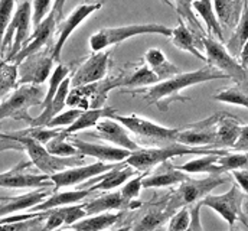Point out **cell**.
<instances>
[{"label": "cell", "mask_w": 248, "mask_h": 231, "mask_svg": "<svg viewBox=\"0 0 248 231\" xmlns=\"http://www.w3.org/2000/svg\"><path fill=\"white\" fill-rule=\"evenodd\" d=\"M238 62H240V65L248 71V41L244 44V47H243V50H241V52H240V55H238Z\"/></svg>", "instance_id": "55"}, {"label": "cell", "mask_w": 248, "mask_h": 231, "mask_svg": "<svg viewBox=\"0 0 248 231\" xmlns=\"http://www.w3.org/2000/svg\"><path fill=\"white\" fill-rule=\"evenodd\" d=\"M243 124L241 121L228 115V113H219L218 127H217V148L228 149L232 148L241 133Z\"/></svg>", "instance_id": "27"}, {"label": "cell", "mask_w": 248, "mask_h": 231, "mask_svg": "<svg viewBox=\"0 0 248 231\" xmlns=\"http://www.w3.org/2000/svg\"><path fill=\"white\" fill-rule=\"evenodd\" d=\"M214 100L248 109V81L244 84H235L219 90L214 96Z\"/></svg>", "instance_id": "37"}, {"label": "cell", "mask_w": 248, "mask_h": 231, "mask_svg": "<svg viewBox=\"0 0 248 231\" xmlns=\"http://www.w3.org/2000/svg\"><path fill=\"white\" fill-rule=\"evenodd\" d=\"M93 191L90 188L87 189H74V191H65V192H54L52 195L46 197L41 204L35 205L33 208H31L32 213H42V211H49L54 208H60V207H68V205H74L82 199H85Z\"/></svg>", "instance_id": "25"}, {"label": "cell", "mask_w": 248, "mask_h": 231, "mask_svg": "<svg viewBox=\"0 0 248 231\" xmlns=\"http://www.w3.org/2000/svg\"><path fill=\"white\" fill-rule=\"evenodd\" d=\"M165 4H168V6H170V7H173V1L172 0H162Z\"/></svg>", "instance_id": "58"}, {"label": "cell", "mask_w": 248, "mask_h": 231, "mask_svg": "<svg viewBox=\"0 0 248 231\" xmlns=\"http://www.w3.org/2000/svg\"><path fill=\"white\" fill-rule=\"evenodd\" d=\"M104 6V0L100 1H93V3H82L79 6H77L74 9V12H71V15L63 20L60 26L58 31V38L55 45L51 50V57L54 58V61H60L61 52L65 42L68 41V38L71 36V33L85 20L88 19L94 12H98L101 7Z\"/></svg>", "instance_id": "14"}, {"label": "cell", "mask_w": 248, "mask_h": 231, "mask_svg": "<svg viewBox=\"0 0 248 231\" xmlns=\"http://www.w3.org/2000/svg\"><path fill=\"white\" fill-rule=\"evenodd\" d=\"M160 82L156 74L146 64H133L131 69L122 71V88H141Z\"/></svg>", "instance_id": "29"}, {"label": "cell", "mask_w": 248, "mask_h": 231, "mask_svg": "<svg viewBox=\"0 0 248 231\" xmlns=\"http://www.w3.org/2000/svg\"><path fill=\"white\" fill-rule=\"evenodd\" d=\"M1 137L19 142L22 145V148L28 152V155L31 158V162L44 175H48V176L57 172H61V171H65V169L72 168V166H78L82 162V158H84L82 155L72 156V158H58V156H54V155H51L46 150V148L44 145L35 142L33 139H31L28 136L19 134V133L1 134Z\"/></svg>", "instance_id": "4"}, {"label": "cell", "mask_w": 248, "mask_h": 231, "mask_svg": "<svg viewBox=\"0 0 248 231\" xmlns=\"http://www.w3.org/2000/svg\"><path fill=\"white\" fill-rule=\"evenodd\" d=\"M69 90H71V78L66 77L62 81V84L60 85L55 97L52 99L51 104L46 109H44L42 113L38 116V117H35V118L31 120V123H29L31 127H45L51 118H54L55 116L60 115L62 112V109L66 106V97L69 94Z\"/></svg>", "instance_id": "28"}, {"label": "cell", "mask_w": 248, "mask_h": 231, "mask_svg": "<svg viewBox=\"0 0 248 231\" xmlns=\"http://www.w3.org/2000/svg\"><path fill=\"white\" fill-rule=\"evenodd\" d=\"M244 195L246 194L235 183L230 188V191H227L222 195H211V194L206 195L201 201V205L214 210L217 214H219L228 223L230 227L235 226L237 220H240L248 229V223L246 220L244 211H243Z\"/></svg>", "instance_id": "10"}, {"label": "cell", "mask_w": 248, "mask_h": 231, "mask_svg": "<svg viewBox=\"0 0 248 231\" xmlns=\"http://www.w3.org/2000/svg\"><path fill=\"white\" fill-rule=\"evenodd\" d=\"M192 9H193V12L196 15H199L202 17L203 23L206 25L208 35L211 38H214V39L217 38V41H219L222 44V41H224V31H222V26L218 22V17L215 15L212 0H193Z\"/></svg>", "instance_id": "31"}, {"label": "cell", "mask_w": 248, "mask_h": 231, "mask_svg": "<svg viewBox=\"0 0 248 231\" xmlns=\"http://www.w3.org/2000/svg\"><path fill=\"white\" fill-rule=\"evenodd\" d=\"M111 118H114L116 121L123 124L130 133L143 139L147 143L163 145V146L176 143L179 129L165 127V126H160V124H157L149 118H144V117H140L137 115H114Z\"/></svg>", "instance_id": "7"}, {"label": "cell", "mask_w": 248, "mask_h": 231, "mask_svg": "<svg viewBox=\"0 0 248 231\" xmlns=\"http://www.w3.org/2000/svg\"><path fill=\"white\" fill-rule=\"evenodd\" d=\"M248 41V3H244V9L241 13V17L237 23V26L234 28V32L231 35V38L228 39L225 48L230 52V55L234 58H238L244 44Z\"/></svg>", "instance_id": "36"}, {"label": "cell", "mask_w": 248, "mask_h": 231, "mask_svg": "<svg viewBox=\"0 0 248 231\" xmlns=\"http://www.w3.org/2000/svg\"><path fill=\"white\" fill-rule=\"evenodd\" d=\"M52 66H54L52 57H46V55L36 57L35 54L32 57L26 58L17 65V68L20 69L19 77H17V85H22V84L39 85L45 82L51 75Z\"/></svg>", "instance_id": "18"}, {"label": "cell", "mask_w": 248, "mask_h": 231, "mask_svg": "<svg viewBox=\"0 0 248 231\" xmlns=\"http://www.w3.org/2000/svg\"><path fill=\"white\" fill-rule=\"evenodd\" d=\"M51 0H33L32 3V25L36 28L49 13Z\"/></svg>", "instance_id": "51"}, {"label": "cell", "mask_w": 248, "mask_h": 231, "mask_svg": "<svg viewBox=\"0 0 248 231\" xmlns=\"http://www.w3.org/2000/svg\"><path fill=\"white\" fill-rule=\"evenodd\" d=\"M117 164H106V162H95L84 166H72L61 172L49 175V181L55 185V192L61 188L75 186L79 183H85L87 181L97 178L103 173L111 171Z\"/></svg>", "instance_id": "13"}, {"label": "cell", "mask_w": 248, "mask_h": 231, "mask_svg": "<svg viewBox=\"0 0 248 231\" xmlns=\"http://www.w3.org/2000/svg\"><path fill=\"white\" fill-rule=\"evenodd\" d=\"M91 134L100 137L101 140H104L107 143H111L117 148H122L125 150H130V152H136L140 149L139 143L134 142L130 132L124 127L123 124L116 121L114 118L100 120L95 124V133H91Z\"/></svg>", "instance_id": "17"}, {"label": "cell", "mask_w": 248, "mask_h": 231, "mask_svg": "<svg viewBox=\"0 0 248 231\" xmlns=\"http://www.w3.org/2000/svg\"><path fill=\"white\" fill-rule=\"evenodd\" d=\"M57 15L51 10L48 13V16L35 28L33 33H32V38H29L25 45L22 47V50L17 52V55L13 58L10 62L19 65L22 61H25L26 58L32 57L35 54L39 52V50H42L51 39H52V35L55 32V28H57Z\"/></svg>", "instance_id": "16"}, {"label": "cell", "mask_w": 248, "mask_h": 231, "mask_svg": "<svg viewBox=\"0 0 248 231\" xmlns=\"http://www.w3.org/2000/svg\"><path fill=\"white\" fill-rule=\"evenodd\" d=\"M68 75H69V68H68L66 65L58 64V65L55 66V69L52 71L51 78H49L48 91H46V94H45V97H44V100H42V110L46 109V107L51 104V101H52V99L55 97V94H57L60 85L62 84V81H63Z\"/></svg>", "instance_id": "42"}, {"label": "cell", "mask_w": 248, "mask_h": 231, "mask_svg": "<svg viewBox=\"0 0 248 231\" xmlns=\"http://www.w3.org/2000/svg\"><path fill=\"white\" fill-rule=\"evenodd\" d=\"M139 35H163L170 36L172 28H168L162 23H140V25H127L120 28H103L90 38V48L93 52L106 51L107 48L122 44L124 41L139 36Z\"/></svg>", "instance_id": "3"}, {"label": "cell", "mask_w": 248, "mask_h": 231, "mask_svg": "<svg viewBox=\"0 0 248 231\" xmlns=\"http://www.w3.org/2000/svg\"><path fill=\"white\" fill-rule=\"evenodd\" d=\"M28 164H20L16 168L0 173V188L9 189H28V188H42L51 185L48 175H35V173L25 172L23 169L28 168Z\"/></svg>", "instance_id": "20"}, {"label": "cell", "mask_w": 248, "mask_h": 231, "mask_svg": "<svg viewBox=\"0 0 248 231\" xmlns=\"http://www.w3.org/2000/svg\"><path fill=\"white\" fill-rule=\"evenodd\" d=\"M141 205L140 201L136 199H127L119 192H107L95 199L88 201L84 204V210L87 215H95L101 213H110V211H122V210H134Z\"/></svg>", "instance_id": "21"}, {"label": "cell", "mask_w": 248, "mask_h": 231, "mask_svg": "<svg viewBox=\"0 0 248 231\" xmlns=\"http://www.w3.org/2000/svg\"><path fill=\"white\" fill-rule=\"evenodd\" d=\"M65 208V226H72L74 223L82 220L87 217V213L84 210V205H68Z\"/></svg>", "instance_id": "52"}, {"label": "cell", "mask_w": 248, "mask_h": 231, "mask_svg": "<svg viewBox=\"0 0 248 231\" xmlns=\"http://www.w3.org/2000/svg\"><path fill=\"white\" fill-rule=\"evenodd\" d=\"M221 155H202L196 159H192L181 166H176L185 173H209V175H222L225 173L218 165V158Z\"/></svg>", "instance_id": "35"}, {"label": "cell", "mask_w": 248, "mask_h": 231, "mask_svg": "<svg viewBox=\"0 0 248 231\" xmlns=\"http://www.w3.org/2000/svg\"><path fill=\"white\" fill-rule=\"evenodd\" d=\"M219 113L211 116L202 121L192 123L179 129L176 143L190 146V148H217V127H218Z\"/></svg>", "instance_id": "12"}, {"label": "cell", "mask_w": 248, "mask_h": 231, "mask_svg": "<svg viewBox=\"0 0 248 231\" xmlns=\"http://www.w3.org/2000/svg\"><path fill=\"white\" fill-rule=\"evenodd\" d=\"M231 175L235 179L237 185L241 188V191L248 195V168H246V169H238V171H232Z\"/></svg>", "instance_id": "54"}, {"label": "cell", "mask_w": 248, "mask_h": 231, "mask_svg": "<svg viewBox=\"0 0 248 231\" xmlns=\"http://www.w3.org/2000/svg\"><path fill=\"white\" fill-rule=\"evenodd\" d=\"M190 223V213L187 208H181L169 218V226L166 231H185Z\"/></svg>", "instance_id": "49"}, {"label": "cell", "mask_w": 248, "mask_h": 231, "mask_svg": "<svg viewBox=\"0 0 248 231\" xmlns=\"http://www.w3.org/2000/svg\"><path fill=\"white\" fill-rule=\"evenodd\" d=\"M62 133L61 129H51V127H31L28 130L20 132L19 134L28 136L31 139H33L35 142L41 143V145H46L49 140H52L54 137L60 136Z\"/></svg>", "instance_id": "44"}, {"label": "cell", "mask_w": 248, "mask_h": 231, "mask_svg": "<svg viewBox=\"0 0 248 231\" xmlns=\"http://www.w3.org/2000/svg\"><path fill=\"white\" fill-rule=\"evenodd\" d=\"M0 62H1V61H0Z\"/></svg>", "instance_id": "60"}, {"label": "cell", "mask_w": 248, "mask_h": 231, "mask_svg": "<svg viewBox=\"0 0 248 231\" xmlns=\"http://www.w3.org/2000/svg\"><path fill=\"white\" fill-rule=\"evenodd\" d=\"M84 110H79V109H71V110H66V112H61L58 116H55L54 118H51L48 121V124L45 127H51V129H55V127H63V126H71Z\"/></svg>", "instance_id": "48"}, {"label": "cell", "mask_w": 248, "mask_h": 231, "mask_svg": "<svg viewBox=\"0 0 248 231\" xmlns=\"http://www.w3.org/2000/svg\"><path fill=\"white\" fill-rule=\"evenodd\" d=\"M31 23H32V4L29 0H25L17 6L16 12L12 15V19L6 29L1 52L4 54V51L9 48V55L4 61L10 62L22 50L25 42L29 39Z\"/></svg>", "instance_id": "9"}, {"label": "cell", "mask_w": 248, "mask_h": 231, "mask_svg": "<svg viewBox=\"0 0 248 231\" xmlns=\"http://www.w3.org/2000/svg\"><path fill=\"white\" fill-rule=\"evenodd\" d=\"M170 217H172V214L165 207L163 208H153L141 217V220L134 226V229L131 231H156L160 226H163Z\"/></svg>", "instance_id": "38"}, {"label": "cell", "mask_w": 248, "mask_h": 231, "mask_svg": "<svg viewBox=\"0 0 248 231\" xmlns=\"http://www.w3.org/2000/svg\"><path fill=\"white\" fill-rule=\"evenodd\" d=\"M146 176V172H140L137 176L134 178H130L120 189V194L123 195L124 198L127 199H136L139 198L143 186H141V182H143V178Z\"/></svg>", "instance_id": "47"}, {"label": "cell", "mask_w": 248, "mask_h": 231, "mask_svg": "<svg viewBox=\"0 0 248 231\" xmlns=\"http://www.w3.org/2000/svg\"><path fill=\"white\" fill-rule=\"evenodd\" d=\"M13 7H15V0H0V58L3 57V52H1L3 38L9 26V22L12 19Z\"/></svg>", "instance_id": "46"}, {"label": "cell", "mask_w": 248, "mask_h": 231, "mask_svg": "<svg viewBox=\"0 0 248 231\" xmlns=\"http://www.w3.org/2000/svg\"><path fill=\"white\" fill-rule=\"evenodd\" d=\"M113 231H131V229H130L128 226H125V227H120V229H117V230H113Z\"/></svg>", "instance_id": "57"}, {"label": "cell", "mask_w": 248, "mask_h": 231, "mask_svg": "<svg viewBox=\"0 0 248 231\" xmlns=\"http://www.w3.org/2000/svg\"><path fill=\"white\" fill-rule=\"evenodd\" d=\"M228 150L225 149H212L209 146L206 148H190L181 143H172L162 148H140L136 152H131L127 159L123 162L125 165L134 168L139 172H147L152 168L159 166L160 164L170 161L176 156H185V155H227Z\"/></svg>", "instance_id": "2"}, {"label": "cell", "mask_w": 248, "mask_h": 231, "mask_svg": "<svg viewBox=\"0 0 248 231\" xmlns=\"http://www.w3.org/2000/svg\"><path fill=\"white\" fill-rule=\"evenodd\" d=\"M44 91L35 84H22L15 88L12 96L0 104V120L15 118L31 123L29 109L42 104Z\"/></svg>", "instance_id": "8"}, {"label": "cell", "mask_w": 248, "mask_h": 231, "mask_svg": "<svg viewBox=\"0 0 248 231\" xmlns=\"http://www.w3.org/2000/svg\"><path fill=\"white\" fill-rule=\"evenodd\" d=\"M230 231H241L240 229H237L235 226H232V227H230Z\"/></svg>", "instance_id": "59"}, {"label": "cell", "mask_w": 248, "mask_h": 231, "mask_svg": "<svg viewBox=\"0 0 248 231\" xmlns=\"http://www.w3.org/2000/svg\"><path fill=\"white\" fill-rule=\"evenodd\" d=\"M136 173V169L125 165L124 162H119L111 171L104 173L103 179L98 181L97 183H94L93 186H90V189L94 192V191H104V192H108V191H113L116 189L117 186L124 185L130 178H133V175Z\"/></svg>", "instance_id": "33"}, {"label": "cell", "mask_w": 248, "mask_h": 231, "mask_svg": "<svg viewBox=\"0 0 248 231\" xmlns=\"http://www.w3.org/2000/svg\"><path fill=\"white\" fill-rule=\"evenodd\" d=\"M232 149L237 152H241V153H248V124L243 126L241 133H240L235 145L232 146Z\"/></svg>", "instance_id": "53"}, {"label": "cell", "mask_w": 248, "mask_h": 231, "mask_svg": "<svg viewBox=\"0 0 248 231\" xmlns=\"http://www.w3.org/2000/svg\"><path fill=\"white\" fill-rule=\"evenodd\" d=\"M187 179H189V173L179 171L170 161H166V162L160 164V168L156 172L143 178L141 186H143V189L166 188V186L179 185Z\"/></svg>", "instance_id": "22"}, {"label": "cell", "mask_w": 248, "mask_h": 231, "mask_svg": "<svg viewBox=\"0 0 248 231\" xmlns=\"http://www.w3.org/2000/svg\"><path fill=\"white\" fill-rule=\"evenodd\" d=\"M122 217L123 213H101L95 215H87L85 218L74 223L71 227L75 231H104L113 227Z\"/></svg>", "instance_id": "34"}, {"label": "cell", "mask_w": 248, "mask_h": 231, "mask_svg": "<svg viewBox=\"0 0 248 231\" xmlns=\"http://www.w3.org/2000/svg\"><path fill=\"white\" fill-rule=\"evenodd\" d=\"M246 0H214V10L221 26L232 29L237 26Z\"/></svg>", "instance_id": "32"}, {"label": "cell", "mask_w": 248, "mask_h": 231, "mask_svg": "<svg viewBox=\"0 0 248 231\" xmlns=\"http://www.w3.org/2000/svg\"><path fill=\"white\" fill-rule=\"evenodd\" d=\"M65 224V208H54L48 211V215L45 218V226L42 231H54Z\"/></svg>", "instance_id": "50"}, {"label": "cell", "mask_w": 248, "mask_h": 231, "mask_svg": "<svg viewBox=\"0 0 248 231\" xmlns=\"http://www.w3.org/2000/svg\"><path fill=\"white\" fill-rule=\"evenodd\" d=\"M48 211H44L42 215L28 220V221H19V223H4L0 224V231H42L41 229V221L46 218Z\"/></svg>", "instance_id": "45"}, {"label": "cell", "mask_w": 248, "mask_h": 231, "mask_svg": "<svg viewBox=\"0 0 248 231\" xmlns=\"http://www.w3.org/2000/svg\"><path fill=\"white\" fill-rule=\"evenodd\" d=\"M45 148L51 155L58 156V158H72V156L79 155L78 149L68 140V137L63 133H61L57 137H54L52 140H49L45 145Z\"/></svg>", "instance_id": "41"}, {"label": "cell", "mask_w": 248, "mask_h": 231, "mask_svg": "<svg viewBox=\"0 0 248 231\" xmlns=\"http://www.w3.org/2000/svg\"><path fill=\"white\" fill-rule=\"evenodd\" d=\"M65 3H66V0H55V1H54L52 12L57 15V20H58V22L61 20L62 12H63V7H65Z\"/></svg>", "instance_id": "56"}, {"label": "cell", "mask_w": 248, "mask_h": 231, "mask_svg": "<svg viewBox=\"0 0 248 231\" xmlns=\"http://www.w3.org/2000/svg\"><path fill=\"white\" fill-rule=\"evenodd\" d=\"M214 80H230V78L228 75H225L224 72L218 71L214 66H205V68L190 71V72H181L169 80H165L155 85L147 87L144 91L134 90L130 93L131 96H136L137 93H144L143 94L144 101H147L149 104H155L160 112H168L172 103L175 101L186 103L190 100L189 97L182 96V91L185 88L206 82V81H214Z\"/></svg>", "instance_id": "1"}, {"label": "cell", "mask_w": 248, "mask_h": 231, "mask_svg": "<svg viewBox=\"0 0 248 231\" xmlns=\"http://www.w3.org/2000/svg\"><path fill=\"white\" fill-rule=\"evenodd\" d=\"M144 64L156 74L159 81L169 80L178 74H181V68L170 62L165 52L160 48H149L144 54Z\"/></svg>", "instance_id": "26"}, {"label": "cell", "mask_w": 248, "mask_h": 231, "mask_svg": "<svg viewBox=\"0 0 248 231\" xmlns=\"http://www.w3.org/2000/svg\"><path fill=\"white\" fill-rule=\"evenodd\" d=\"M117 115V110L114 107H101V109H91V110H84L81 116L66 129L62 130L65 136L75 134L81 130L94 127L100 120L103 118H111L113 116Z\"/></svg>", "instance_id": "30"}, {"label": "cell", "mask_w": 248, "mask_h": 231, "mask_svg": "<svg viewBox=\"0 0 248 231\" xmlns=\"http://www.w3.org/2000/svg\"><path fill=\"white\" fill-rule=\"evenodd\" d=\"M110 68V54L107 51L93 52L71 77V87H79L104 80Z\"/></svg>", "instance_id": "15"}, {"label": "cell", "mask_w": 248, "mask_h": 231, "mask_svg": "<svg viewBox=\"0 0 248 231\" xmlns=\"http://www.w3.org/2000/svg\"><path fill=\"white\" fill-rule=\"evenodd\" d=\"M173 1V7L175 10L178 12V16L185 22L189 23V28L199 36V38H203L206 36L199 20L196 19V15L192 9V3L193 0H172Z\"/></svg>", "instance_id": "40"}, {"label": "cell", "mask_w": 248, "mask_h": 231, "mask_svg": "<svg viewBox=\"0 0 248 231\" xmlns=\"http://www.w3.org/2000/svg\"><path fill=\"white\" fill-rule=\"evenodd\" d=\"M228 182L227 176L222 175H209L205 179H187L185 182L179 183V188L172 197L166 201L165 208L173 215L181 208L189 205H195L201 202L206 195H209L218 185Z\"/></svg>", "instance_id": "6"}, {"label": "cell", "mask_w": 248, "mask_h": 231, "mask_svg": "<svg viewBox=\"0 0 248 231\" xmlns=\"http://www.w3.org/2000/svg\"><path fill=\"white\" fill-rule=\"evenodd\" d=\"M19 68L13 62H0V100L17 87Z\"/></svg>", "instance_id": "39"}, {"label": "cell", "mask_w": 248, "mask_h": 231, "mask_svg": "<svg viewBox=\"0 0 248 231\" xmlns=\"http://www.w3.org/2000/svg\"><path fill=\"white\" fill-rule=\"evenodd\" d=\"M114 88H122V74L117 77L104 78L91 84L72 87L66 97V106L79 110H91L106 107L108 93Z\"/></svg>", "instance_id": "5"}, {"label": "cell", "mask_w": 248, "mask_h": 231, "mask_svg": "<svg viewBox=\"0 0 248 231\" xmlns=\"http://www.w3.org/2000/svg\"><path fill=\"white\" fill-rule=\"evenodd\" d=\"M202 47L206 52V62L209 66L217 68L218 71L228 75V78L234 80L237 84H244L248 81V71H246L240 62L234 57L230 55L227 48L217 39L211 36L201 38Z\"/></svg>", "instance_id": "11"}, {"label": "cell", "mask_w": 248, "mask_h": 231, "mask_svg": "<svg viewBox=\"0 0 248 231\" xmlns=\"http://www.w3.org/2000/svg\"><path fill=\"white\" fill-rule=\"evenodd\" d=\"M172 44L181 50V51H185L187 54L193 55L195 58L206 62V57L199 51L202 42H201V38L186 25L185 22L178 16V26L172 29Z\"/></svg>", "instance_id": "24"}, {"label": "cell", "mask_w": 248, "mask_h": 231, "mask_svg": "<svg viewBox=\"0 0 248 231\" xmlns=\"http://www.w3.org/2000/svg\"><path fill=\"white\" fill-rule=\"evenodd\" d=\"M69 137V136H66ZM79 152V155L82 156H91L98 159L100 162H106V164H119L123 162L124 159H127L130 156V150H125L117 146H108V145H103V143H91V142H85L82 139H77V137H69L68 139Z\"/></svg>", "instance_id": "19"}, {"label": "cell", "mask_w": 248, "mask_h": 231, "mask_svg": "<svg viewBox=\"0 0 248 231\" xmlns=\"http://www.w3.org/2000/svg\"><path fill=\"white\" fill-rule=\"evenodd\" d=\"M218 165L222 168V171L227 172H232V171H238V169H246L248 168V153H241V152H235V153H227L218 158Z\"/></svg>", "instance_id": "43"}, {"label": "cell", "mask_w": 248, "mask_h": 231, "mask_svg": "<svg viewBox=\"0 0 248 231\" xmlns=\"http://www.w3.org/2000/svg\"><path fill=\"white\" fill-rule=\"evenodd\" d=\"M49 191H32L19 197H0V218L12 215L15 213L31 210L35 205L41 204L46 197H49Z\"/></svg>", "instance_id": "23"}]
</instances>
